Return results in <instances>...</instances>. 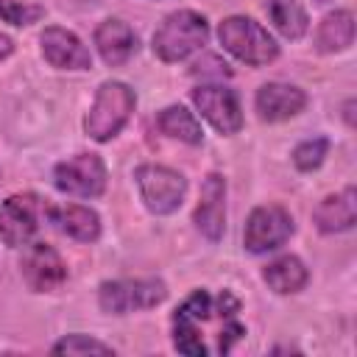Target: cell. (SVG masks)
Wrapping results in <instances>:
<instances>
[{"instance_id":"603a6c76","label":"cell","mask_w":357,"mask_h":357,"mask_svg":"<svg viewBox=\"0 0 357 357\" xmlns=\"http://www.w3.org/2000/svg\"><path fill=\"white\" fill-rule=\"evenodd\" d=\"M53 354H114L112 346L92 340L86 335H67L53 346Z\"/></svg>"},{"instance_id":"7a4b0ae2","label":"cell","mask_w":357,"mask_h":357,"mask_svg":"<svg viewBox=\"0 0 357 357\" xmlns=\"http://www.w3.org/2000/svg\"><path fill=\"white\" fill-rule=\"evenodd\" d=\"M209 39V25L195 11H173L153 33V53L162 61H181Z\"/></svg>"},{"instance_id":"30bf717a","label":"cell","mask_w":357,"mask_h":357,"mask_svg":"<svg viewBox=\"0 0 357 357\" xmlns=\"http://www.w3.org/2000/svg\"><path fill=\"white\" fill-rule=\"evenodd\" d=\"M192 103L195 109L209 120V126L220 134H237L243 126V112L234 89L218 86V84H204L192 89Z\"/></svg>"},{"instance_id":"5bb4252c","label":"cell","mask_w":357,"mask_h":357,"mask_svg":"<svg viewBox=\"0 0 357 357\" xmlns=\"http://www.w3.org/2000/svg\"><path fill=\"white\" fill-rule=\"evenodd\" d=\"M304 106H307V95L298 86H290V84H276L273 81V84L259 86V92H257V112L268 123L287 120V117L298 114Z\"/></svg>"},{"instance_id":"7c38bea8","label":"cell","mask_w":357,"mask_h":357,"mask_svg":"<svg viewBox=\"0 0 357 357\" xmlns=\"http://www.w3.org/2000/svg\"><path fill=\"white\" fill-rule=\"evenodd\" d=\"M195 226L206 240H220L226 229V181L220 173H209L201 184V198L195 206Z\"/></svg>"},{"instance_id":"cb8c5ba5","label":"cell","mask_w":357,"mask_h":357,"mask_svg":"<svg viewBox=\"0 0 357 357\" xmlns=\"http://www.w3.org/2000/svg\"><path fill=\"white\" fill-rule=\"evenodd\" d=\"M45 14L42 6H28V3H14V0H0V17L11 25H31Z\"/></svg>"},{"instance_id":"44dd1931","label":"cell","mask_w":357,"mask_h":357,"mask_svg":"<svg viewBox=\"0 0 357 357\" xmlns=\"http://www.w3.org/2000/svg\"><path fill=\"white\" fill-rule=\"evenodd\" d=\"M156 126L162 134L173 137V139H181V142H190V145H198L201 142V126L198 120L192 117V112H187L184 106H167L159 117H156Z\"/></svg>"},{"instance_id":"d4e9b609","label":"cell","mask_w":357,"mask_h":357,"mask_svg":"<svg viewBox=\"0 0 357 357\" xmlns=\"http://www.w3.org/2000/svg\"><path fill=\"white\" fill-rule=\"evenodd\" d=\"M11 50H14V42L6 36V33H0V59H6V56H11Z\"/></svg>"},{"instance_id":"4316f807","label":"cell","mask_w":357,"mask_h":357,"mask_svg":"<svg viewBox=\"0 0 357 357\" xmlns=\"http://www.w3.org/2000/svg\"><path fill=\"white\" fill-rule=\"evenodd\" d=\"M315 3H329V0H315Z\"/></svg>"},{"instance_id":"3957f363","label":"cell","mask_w":357,"mask_h":357,"mask_svg":"<svg viewBox=\"0 0 357 357\" xmlns=\"http://www.w3.org/2000/svg\"><path fill=\"white\" fill-rule=\"evenodd\" d=\"M134 103H137V95H134L131 86H126L120 81L100 84V89L95 95V103H92L89 114L84 120L86 134L92 139H98V142L112 139L128 123V117L134 112Z\"/></svg>"},{"instance_id":"2e32d148","label":"cell","mask_w":357,"mask_h":357,"mask_svg":"<svg viewBox=\"0 0 357 357\" xmlns=\"http://www.w3.org/2000/svg\"><path fill=\"white\" fill-rule=\"evenodd\" d=\"M312 218H315V226L321 231H326V234L351 229L354 220H357V192H354V187H346L343 192L324 198L315 206V215Z\"/></svg>"},{"instance_id":"ac0fdd59","label":"cell","mask_w":357,"mask_h":357,"mask_svg":"<svg viewBox=\"0 0 357 357\" xmlns=\"http://www.w3.org/2000/svg\"><path fill=\"white\" fill-rule=\"evenodd\" d=\"M354 42V17L351 11H332L321 20L315 31V45L321 53H337L346 50Z\"/></svg>"},{"instance_id":"8fae6325","label":"cell","mask_w":357,"mask_h":357,"mask_svg":"<svg viewBox=\"0 0 357 357\" xmlns=\"http://www.w3.org/2000/svg\"><path fill=\"white\" fill-rule=\"evenodd\" d=\"M22 276L31 290L36 293H50L59 290L67 282V265L61 262L59 251L47 243H31L28 251L22 254Z\"/></svg>"},{"instance_id":"484cf974","label":"cell","mask_w":357,"mask_h":357,"mask_svg":"<svg viewBox=\"0 0 357 357\" xmlns=\"http://www.w3.org/2000/svg\"><path fill=\"white\" fill-rule=\"evenodd\" d=\"M351 109H354V103H351V100H349V103H346V120H349V126H351V123H354V120H351Z\"/></svg>"},{"instance_id":"52a82bcc","label":"cell","mask_w":357,"mask_h":357,"mask_svg":"<svg viewBox=\"0 0 357 357\" xmlns=\"http://www.w3.org/2000/svg\"><path fill=\"white\" fill-rule=\"evenodd\" d=\"M45 215H47V209L33 192L6 198L0 204V240L11 248L28 245Z\"/></svg>"},{"instance_id":"5b68a950","label":"cell","mask_w":357,"mask_h":357,"mask_svg":"<svg viewBox=\"0 0 357 357\" xmlns=\"http://www.w3.org/2000/svg\"><path fill=\"white\" fill-rule=\"evenodd\" d=\"M167 296L165 282L159 279H117V282H103L98 290V304L106 312L126 315L134 310H151L162 304Z\"/></svg>"},{"instance_id":"7402d4cb","label":"cell","mask_w":357,"mask_h":357,"mask_svg":"<svg viewBox=\"0 0 357 357\" xmlns=\"http://www.w3.org/2000/svg\"><path fill=\"white\" fill-rule=\"evenodd\" d=\"M326 151H329V142H326L324 137L304 139V142L296 145V151H293V165H296L298 170H315V167L324 162Z\"/></svg>"},{"instance_id":"277c9868","label":"cell","mask_w":357,"mask_h":357,"mask_svg":"<svg viewBox=\"0 0 357 357\" xmlns=\"http://www.w3.org/2000/svg\"><path fill=\"white\" fill-rule=\"evenodd\" d=\"M218 39L234 59L254 67L268 64L279 56V45L273 42V36L251 17H226L218 28Z\"/></svg>"},{"instance_id":"6da1fadb","label":"cell","mask_w":357,"mask_h":357,"mask_svg":"<svg viewBox=\"0 0 357 357\" xmlns=\"http://www.w3.org/2000/svg\"><path fill=\"white\" fill-rule=\"evenodd\" d=\"M240 310V301L223 290L218 298H212L206 290H195L176 312H173V343L181 354H190V357H204L206 354V346L201 340V332H198V324L209 321L212 315H237Z\"/></svg>"},{"instance_id":"9a60e30c","label":"cell","mask_w":357,"mask_h":357,"mask_svg":"<svg viewBox=\"0 0 357 357\" xmlns=\"http://www.w3.org/2000/svg\"><path fill=\"white\" fill-rule=\"evenodd\" d=\"M95 45H98L100 59L106 64L117 67V64H123V61H128L134 56V50H137V33L123 20H106L95 31Z\"/></svg>"},{"instance_id":"8992f818","label":"cell","mask_w":357,"mask_h":357,"mask_svg":"<svg viewBox=\"0 0 357 357\" xmlns=\"http://www.w3.org/2000/svg\"><path fill=\"white\" fill-rule=\"evenodd\" d=\"M134 178H137L142 201L151 212L170 215L181 206L184 192H187V181L181 173H176L165 165H139L134 170Z\"/></svg>"},{"instance_id":"ba28073f","label":"cell","mask_w":357,"mask_h":357,"mask_svg":"<svg viewBox=\"0 0 357 357\" xmlns=\"http://www.w3.org/2000/svg\"><path fill=\"white\" fill-rule=\"evenodd\" d=\"M53 181L61 192L78 198H98L106 190V165L98 153H75L53 170Z\"/></svg>"},{"instance_id":"d6986e66","label":"cell","mask_w":357,"mask_h":357,"mask_svg":"<svg viewBox=\"0 0 357 357\" xmlns=\"http://www.w3.org/2000/svg\"><path fill=\"white\" fill-rule=\"evenodd\" d=\"M265 11L284 39H301L307 33V11L298 0H265Z\"/></svg>"},{"instance_id":"e0dca14e","label":"cell","mask_w":357,"mask_h":357,"mask_svg":"<svg viewBox=\"0 0 357 357\" xmlns=\"http://www.w3.org/2000/svg\"><path fill=\"white\" fill-rule=\"evenodd\" d=\"M47 218L59 231H64L67 237H73L78 243H92L100 234V220L89 206H78V204L53 206V209H47Z\"/></svg>"},{"instance_id":"ffe728a7","label":"cell","mask_w":357,"mask_h":357,"mask_svg":"<svg viewBox=\"0 0 357 357\" xmlns=\"http://www.w3.org/2000/svg\"><path fill=\"white\" fill-rule=\"evenodd\" d=\"M265 282L276 293H298L307 284V268L298 257H279L265 268Z\"/></svg>"},{"instance_id":"4fadbf2b","label":"cell","mask_w":357,"mask_h":357,"mask_svg":"<svg viewBox=\"0 0 357 357\" xmlns=\"http://www.w3.org/2000/svg\"><path fill=\"white\" fill-rule=\"evenodd\" d=\"M42 56L59 70H89L92 67V56L86 45L73 31H64V28H45Z\"/></svg>"},{"instance_id":"9c48e42d","label":"cell","mask_w":357,"mask_h":357,"mask_svg":"<svg viewBox=\"0 0 357 357\" xmlns=\"http://www.w3.org/2000/svg\"><path fill=\"white\" fill-rule=\"evenodd\" d=\"M293 234V218L287 209L268 204V206H257L248 220H245V231H243V243L251 254H265L279 248L287 237Z\"/></svg>"}]
</instances>
